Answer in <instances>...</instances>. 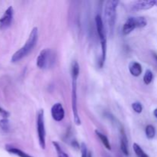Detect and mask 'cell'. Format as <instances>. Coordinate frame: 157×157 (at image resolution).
Segmentation results:
<instances>
[{
  "instance_id": "obj_1",
  "label": "cell",
  "mask_w": 157,
  "mask_h": 157,
  "mask_svg": "<svg viewBox=\"0 0 157 157\" xmlns=\"http://www.w3.org/2000/svg\"><path fill=\"white\" fill-rule=\"evenodd\" d=\"M38 28L35 27L33 28V29L31 32L30 35H29V38L26 41L25 44L19 49V50L17 51L12 57V62L15 63L19 61L20 60H21L22 58H24L25 57L27 56L29 53L32 51V49L35 48V46L36 45L37 41H38Z\"/></svg>"
},
{
  "instance_id": "obj_2",
  "label": "cell",
  "mask_w": 157,
  "mask_h": 157,
  "mask_svg": "<svg viewBox=\"0 0 157 157\" xmlns=\"http://www.w3.org/2000/svg\"><path fill=\"white\" fill-rule=\"evenodd\" d=\"M80 67L77 61H74L71 67L72 78V110H73L74 119L77 125H81V119L78 110V97H77V87H78V78L79 76Z\"/></svg>"
},
{
  "instance_id": "obj_3",
  "label": "cell",
  "mask_w": 157,
  "mask_h": 157,
  "mask_svg": "<svg viewBox=\"0 0 157 157\" xmlns=\"http://www.w3.org/2000/svg\"><path fill=\"white\" fill-rule=\"evenodd\" d=\"M95 23H96L97 31H98V36L101 41V56L99 61V67L102 68L104 65L107 56V37H106V31L104 28V22L102 18L100 15H98L95 17Z\"/></svg>"
},
{
  "instance_id": "obj_4",
  "label": "cell",
  "mask_w": 157,
  "mask_h": 157,
  "mask_svg": "<svg viewBox=\"0 0 157 157\" xmlns=\"http://www.w3.org/2000/svg\"><path fill=\"white\" fill-rule=\"evenodd\" d=\"M118 4H119V1L117 0H109L106 2L105 5L104 16H105L107 30L110 35H113V30H114L117 16V8Z\"/></svg>"
},
{
  "instance_id": "obj_5",
  "label": "cell",
  "mask_w": 157,
  "mask_h": 157,
  "mask_svg": "<svg viewBox=\"0 0 157 157\" xmlns=\"http://www.w3.org/2000/svg\"><path fill=\"white\" fill-rule=\"evenodd\" d=\"M55 55L51 49L41 51L37 58V66L41 69L50 68L55 62Z\"/></svg>"
},
{
  "instance_id": "obj_6",
  "label": "cell",
  "mask_w": 157,
  "mask_h": 157,
  "mask_svg": "<svg viewBox=\"0 0 157 157\" xmlns=\"http://www.w3.org/2000/svg\"><path fill=\"white\" fill-rule=\"evenodd\" d=\"M37 131H38V142L41 149L45 148V127H44V110H40L37 116Z\"/></svg>"
},
{
  "instance_id": "obj_7",
  "label": "cell",
  "mask_w": 157,
  "mask_h": 157,
  "mask_svg": "<svg viewBox=\"0 0 157 157\" xmlns=\"http://www.w3.org/2000/svg\"><path fill=\"white\" fill-rule=\"evenodd\" d=\"M14 10L12 6H9L6 10L2 16L0 18V29L4 30L11 25L13 18Z\"/></svg>"
},
{
  "instance_id": "obj_8",
  "label": "cell",
  "mask_w": 157,
  "mask_h": 157,
  "mask_svg": "<svg viewBox=\"0 0 157 157\" xmlns=\"http://www.w3.org/2000/svg\"><path fill=\"white\" fill-rule=\"evenodd\" d=\"M51 113H52V117L55 121L57 122H60L62 121L64 118V109L63 107L62 104L61 103H56L54 104L51 110Z\"/></svg>"
},
{
  "instance_id": "obj_9",
  "label": "cell",
  "mask_w": 157,
  "mask_h": 157,
  "mask_svg": "<svg viewBox=\"0 0 157 157\" xmlns=\"http://www.w3.org/2000/svg\"><path fill=\"white\" fill-rule=\"evenodd\" d=\"M156 6V0H143V1L134 2L132 6V9L134 11L147 10L153 6Z\"/></svg>"
},
{
  "instance_id": "obj_10",
  "label": "cell",
  "mask_w": 157,
  "mask_h": 157,
  "mask_svg": "<svg viewBox=\"0 0 157 157\" xmlns=\"http://www.w3.org/2000/svg\"><path fill=\"white\" fill-rule=\"evenodd\" d=\"M136 28H137L136 17H130L124 23V27H123L122 29V32L124 35H127L130 33H131Z\"/></svg>"
},
{
  "instance_id": "obj_11",
  "label": "cell",
  "mask_w": 157,
  "mask_h": 157,
  "mask_svg": "<svg viewBox=\"0 0 157 157\" xmlns=\"http://www.w3.org/2000/svg\"><path fill=\"white\" fill-rule=\"evenodd\" d=\"M121 149L125 156H128V140H127V137L123 128H121Z\"/></svg>"
},
{
  "instance_id": "obj_12",
  "label": "cell",
  "mask_w": 157,
  "mask_h": 157,
  "mask_svg": "<svg viewBox=\"0 0 157 157\" xmlns=\"http://www.w3.org/2000/svg\"><path fill=\"white\" fill-rule=\"evenodd\" d=\"M129 70L130 74L134 77H138L142 73V66L140 63L133 61L129 65Z\"/></svg>"
},
{
  "instance_id": "obj_13",
  "label": "cell",
  "mask_w": 157,
  "mask_h": 157,
  "mask_svg": "<svg viewBox=\"0 0 157 157\" xmlns=\"http://www.w3.org/2000/svg\"><path fill=\"white\" fill-rule=\"evenodd\" d=\"M6 150H7L9 153L14 155H16V156L19 157H33L30 156V155H29L28 153L23 152L22 150H19V149L18 148H15V147H6Z\"/></svg>"
},
{
  "instance_id": "obj_14",
  "label": "cell",
  "mask_w": 157,
  "mask_h": 157,
  "mask_svg": "<svg viewBox=\"0 0 157 157\" xmlns=\"http://www.w3.org/2000/svg\"><path fill=\"white\" fill-rule=\"evenodd\" d=\"M95 133H96L97 136L99 137V139L101 140V143L104 144V147H105L107 150H111V146H110V141H109L108 138H107L105 135L103 134V133H101V132L98 131V130H95Z\"/></svg>"
},
{
  "instance_id": "obj_15",
  "label": "cell",
  "mask_w": 157,
  "mask_h": 157,
  "mask_svg": "<svg viewBox=\"0 0 157 157\" xmlns=\"http://www.w3.org/2000/svg\"><path fill=\"white\" fill-rule=\"evenodd\" d=\"M52 144L55 147V150L57 152V154H58V157H69L68 155L65 153V152L63 150V149L61 148V147L60 146V144H58L56 141H53L52 142Z\"/></svg>"
},
{
  "instance_id": "obj_16",
  "label": "cell",
  "mask_w": 157,
  "mask_h": 157,
  "mask_svg": "<svg viewBox=\"0 0 157 157\" xmlns=\"http://www.w3.org/2000/svg\"><path fill=\"white\" fill-rule=\"evenodd\" d=\"M133 148L137 157H150L137 144H133Z\"/></svg>"
},
{
  "instance_id": "obj_17",
  "label": "cell",
  "mask_w": 157,
  "mask_h": 157,
  "mask_svg": "<svg viewBox=\"0 0 157 157\" xmlns=\"http://www.w3.org/2000/svg\"><path fill=\"white\" fill-rule=\"evenodd\" d=\"M146 135H147V137L148 139H153L154 138L155 135H156V130H155V127L153 125H148L146 127Z\"/></svg>"
},
{
  "instance_id": "obj_18",
  "label": "cell",
  "mask_w": 157,
  "mask_h": 157,
  "mask_svg": "<svg viewBox=\"0 0 157 157\" xmlns=\"http://www.w3.org/2000/svg\"><path fill=\"white\" fill-rule=\"evenodd\" d=\"M0 128L5 132L9 131L10 126H9V121L8 118H3L0 121Z\"/></svg>"
},
{
  "instance_id": "obj_19",
  "label": "cell",
  "mask_w": 157,
  "mask_h": 157,
  "mask_svg": "<svg viewBox=\"0 0 157 157\" xmlns=\"http://www.w3.org/2000/svg\"><path fill=\"white\" fill-rule=\"evenodd\" d=\"M81 157H93L91 152L88 151L87 148V146L84 143H82L81 146Z\"/></svg>"
},
{
  "instance_id": "obj_20",
  "label": "cell",
  "mask_w": 157,
  "mask_h": 157,
  "mask_svg": "<svg viewBox=\"0 0 157 157\" xmlns=\"http://www.w3.org/2000/svg\"><path fill=\"white\" fill-rule=\"evenodd\" d=\"M153 79V72L150 70H147L144 76V81L146 84H150Z\"/></svg>"
},
{
  "instance_id": "obj_21",
  "label": "cell",
  "mask_w": 157,
  "mask_h": 157,
  "mask_svg": "<svg viewBox=\"0 0 157 157\" xmlns=\"http://www.w3.org/2000/svg\"><path fill=\"white\" fill-rule=\"evenodd\" d=\"M132 108L136 113H140L143 111V106L140 102H135L132 104Z\"/></svg>"
},
{
  "instance_id": "obj_22",
  "label": "cell",
  "mask_w": 157,
  "mask_h": 157,
  "mask_svg": "<svg viewBox=\"0 0 157 157\" xmlns=\"http://www.w3.org/2000/svg\"><path fill=\"white\" fill-rule=\"evenodd\" d=\"M0 114L2 115L3 117H4V118H7L8 117H9V113H8L6 110H5L4 109H2V107H0Z\"/></svg>"
},
{
  "instance_id": "obj_23",
  "label": "cell",
  "mask_w": 157,
  "mask_h": 157,
  "mask_svg": "<svg viewBox=\"0 0 157 157\" xmlns=\"http://www.w3.org/2000/svg\"><path fill=\"white\" fill-rule=\"evenodd\" d=\"M153 114H154V116L157 118V108L154 110V111H153Z\"/></svg>"
},
{
  "instance_id": "obj_24",
  "label": "cell",
  "mask_w": 157,
  "mask_h": 157,
  "mask_svg": "<svg viewBox=\"0 0 157 157\" xmlns=\"http://www.w3.org/2000/svg\"><path fill=\"white\" fill-rule=\"evenodd\" d=\"M154 57H155V58H156V60L157 61V55H154Z\"/></svg>"
},
{
  "instance_id": "obj_25",
  "label": "cell",
  "mask_w": 157,
  "mask_h": 157,
  "mask_svg": "<svg viewBox=\"0 0 157 157\" xmlns=\"http://www.w3.org/2000/svg\"><path fill=\"white\" fill-rule=\"evenodd\" d=\"M156 6H157V0H156Z\"/></svg>"
}]
</instances>
